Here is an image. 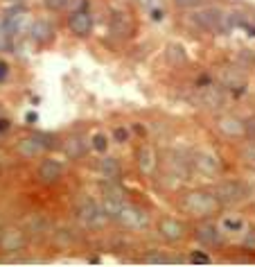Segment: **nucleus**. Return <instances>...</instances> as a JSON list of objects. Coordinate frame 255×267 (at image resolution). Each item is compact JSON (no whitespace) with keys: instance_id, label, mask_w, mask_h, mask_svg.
<instances>
[{"instance_id":"nucleus-1","label":"nucleus","mask_w":255,"mask_h":267,"mask_svg":"<svg viewBox=\"0 0 255 267\" xmlns=\"http://www.w3.org/2000/svg\"><path fill=\"white\" fill-rule=\"evenodd\" d=\"M104 208H106V213H109V218L117 220V222L122 226H127V229H143V226H147V215L140 211V208H135L127 202L115 200L113 195H109Z\"/></svg>"},{"instance_id":"nucleus-2","label":"nucleus","mask_w":255,"mask_h":267,"mask_svg":"<svg viewBox=\"0 0 255 267\" xmlns=\"http://www.w3.org/2000/svg\"><path fill=\"white\" fill-rule=\"evenodd\" d=\"M222 200L217 197V192H208V190H194L188 192L183 197V208L190 215H197V218H210V215L222 211Z\"/></svg>"},{"instance_id":"nucleus-3","label":"nucleus","mask_w":255,"mask_h":267,"mask_svg":"<svg viewBox=\"0 0 255 267\" xmlns=\"http://www.w3.org/2000/svg\"><path fill=\"white\" fill-rule=\"evenodd\" d=\"M194 23L203 32H230L240 23L237 14H228L217 7H208L194 14Z\"/></svg>"},{"instance_id":"nucleus-4","label":"nucleus","mask_w":255,"mask_h":267,"mask_svg":"<svg viewBox=\"0 0 255 267\" xmlns=\"http://www.w3.org/2000/svg\"><path fill=\"white\" fill-rule=\"evenodd\" d=\"M77 215L86 226H100V224H104L106 218H109L106 208L95 204L93 200H82V204H79V208H77Z\"/></svg>"},{"instance_id":"nucleus-5","label":"nucleus","mask_w":255,"mask_h":267,"mask_svg":"<svg viewBox=\"0 0 255 267\" xmlns=\"http://www.w3.org/2000/svg\"><path fill=\"white\" fill-rule=\"evenodd\" d=\"M214 192H217V197L222 200V204H230V206L244 202L246 195H248L246 186L240 184V181H224V184L217 186V190Z\"/></svg>"},{"instance_id":"nucleus-6","label":"nucleus","mask_w":255,"mask_h":267,"mask_svg":"<svg viewBox=\"0 0 255 267\" xmlns=\"http://www.w3.org/2000/svg\"><path fill=\"white\" fill-rule=\"evenodd\" d=\"M27 242V236L25 231L21 229H14V226H7V229L0 231V249L5 252H21Z\"/></svg>"},{"instance_id":"nucleus-7","label":"nucleus","mask_w":255,"mask_h":267,"mask_svg":"<svg viewBox=\"0 0 255 267\" xmlns=\"http://www.w3.org/2000/svg\"><path fill=\"white\" fill-rule=\"evenodd\" d=\"M68 27L75 37H88L93 32V16L88 14V9L72 11L70 19H68Z\"/></svg>"},{"instance_id":"nucleus-8","label":"nucleus","mask_w":255,"mask_h":267,"mask_svg":"<svg viewBox=\"0 0 255 267\" xmlns=\"http://www.w3.org/2000/svg\"><path fill=\"white\" fill-rule=\"evenodd\" d=\"M36 177L41 184L52 186L64 177V168H61V163L54 161V158H43L41 166H38V170H36Z\"/></svg>"},{"instance_id":"nucleus-9","label":"nucleus","mask_w":255,"mask_h":267,"mask_svg":"<svg viewBox=\"0 0 255 267\" xmlns=\"http://www.w3.org/2000/svg\"><path fill=\"white\" fill-rule=\"evenodd\" d=\"M217 129L228 138H244L246 136V120L237 116H222L217 122Z\"/></svg>"},{"instance_id":"nucleus-10","label":"nucleus","mask_w":255,"mask_h":267,"mask_svg":"<svg viewBox=\"0 0 255 267\" xmlns=\"http://www.w3.org/2000/svg\"><path fill=\"white\" fill-rule=\"evenodd\" d=\"M158 231H161V236L165 238L167 242H179L185 238V224L174 220V218H163L161 222H158Z\"/></svg>"},{"instance_id":"nucleus-11","label":"nucleus","mask_w":255,"mask_h":267,"mask_svg":"<svg viewBox=\"0 0 255 267\" xmlns=\"http://www.w3.org/2000/svg\"><path fill=\"white\" fill-rule=\"evenodd\" d=\"M30 37H32L38 45L52 43V39H54V25H52L50 21H45V19L34 21L32 27H30Z\"/></svg>"},{"instance_id":"nucleus-12","label":"nucleus","mask_w":255,"mask_h":267,"mask_svg":"<svg viewBox=\"0 0 255 267\" xmlns=\"http://www.w3.org/2000/svg\"><path fill=\"white\" fill-rule=\"evenodd\" d=\"M194 168L199 170L201 174H206V177H214V174H219V170H222V166H219V158L214 154H197L194 161Z\"/></svg>"},{"instance_id":"nucleus-13","label":"nucleus","mask_w":255,"mask_h":267,"mask_svg":"<svg viewBox=\"0 0 255 267\" xmlns=\"http://www.w3.org/2000/svg\"><path fill=\"white\" fill-rule=\"evenodd\" d=\"M197 240L206 247H217V245H222V231L214 224H203L197 229Z\"/></svg>"},{"instance_id":"nucleus-14","label":"nucleus","mask_w":255,"mask_h":267,"mask_svg":"<svg viewBox=\"0 0 255 267\" xmlns=\"http://www.w3.org/2000/svg\"><path fill=\"white\" fill-rule=\"evenodd\" d=\"M64 152L70 158H82L88 152V140L84 138V136H79V134L70 136L68 140H64Z\"/></svg>"},{"instance_id":"nucleus-15","label":"nucleus","mask_w":255,"mask_h":267,"mask_svg":"<svg viewBox=\"0 0 255 267\" xmlns=\"http://www.w3.org/2000/svg\"><path fill=\"white\" fill-rule=\"evenodd\" d=\"M111 32H113V34H120L122 39L131 37V32H133V21L129 19L124 11H115V14H113V19H111Z\"/></svg>"},{"instance_id":"nucleus-16","label":"nucleus","mask_w":255,"mask_h":267,"mask_svg":"<svg viewBox=\"0 0 255 267\" xmlns=\"http://www.w3.org/2000/svg\"><path fill=\"white\" fill-rule=\"evenodd\" d=\"M135 158H138V166H140V170H143L145 174H151L156 170V154H154V150H151L149 145L138 147Z\"/></svg>"},{"instance_id":"nucleus-17","label":"nucleus","mask_w":255,"mask_h":267,"mask_svg":"<svg viewBox=\"0 0 255 267\" xmlns=\"http://www.w3.org/2000/svg\"><path fill=\"white\" fill-rule=\"evenodd\" d=\"M18 154L23 156V158H34L36 154H41L43 152V145L36 140V136H30V138H23V140H18Z\"/></svg>"},{"instance_id":"nucleus-18","label":"nucleus","mask_w":255,"mask_h":267,"mask_svg":"<svg viewBox=\"0 0 255 267\" xmlns=\"http://www.w3.org/2000/svg\"><path fill=\"white\" fill-rule=\"evenodd\" d=\"M100 172L104 174V177H109V179L120 177V163H117L113 156H104L100 161Z\"/></svg>"},{"instance_id":"nucleus-19","label":"nucleus","mask_w":255,"mask_h":267,"mask_svg":"<svg viewBox=\"0 0 255 267\" xmlns=\"http://www.w3.org/2000/svg\"><path fill=\"white\" fill-rule=\"evenodd\" d=\"M34 136H36V140L43 145V150H54V147H59V140H56L54 134L38 132V134H34Z\"/></svg>"},{"instance_id":"nucleus-20","label":"nucleus","mask_w":255,"mask_h":267,"mask_svg":"<svg viewBox=\"0 0 255 267\" xmlns=\"http://www.w3.org/2000/svg\"><path fill=\"white\" fill-rule=\"evenodd\" d=\"M206 104H210V106H222L224 104V93L219 88H210L208 86V93H206Z\"/></svg>"},{"instance_id":"nucleus-21","label":"nucleus","mask_w":255,"mask_h":267,"mask_svg":"<svg viewBox=\"0 0 255 267\" xmlns=\"http://www.w3.org/2000/svg\"><path fill=\"white\" fill-rule=\"evenodd\" d=\"M9 48H11V34L7 27H5V23H0V52H3V50H9Z\"/></svg>"},{"instance_id":"nucleus-22","label":"nucleus","mask_w":255,"mask_h":267,"mask_svg":"<svg viewBox=\"0 0 255 267\" xmlns=\"http://www.w3.org/2000/svg\"><path fill=\"white\" fill-rule=\"evenodd\" d=\"M169 52H167V57H169V59H176L179 61V64H183V61H185V52H183V48H181V45H169Z\"/></svg>"},{"instance_id":"nucleus-23","label":"nucleus","mask_w":255,"mask_h":267,"mask_svg":"<svg viewBox=\"0 0 255 267\" xmlns=\"http://www.w3.org/2000/svg\"><path fill=\"white\" fill-rule=\"evenodd\" d=\"M242 156H244V161L248 163V166H255V140L244 147V154Z\"/></svg>"},{"instance_id":"nucleus-24","label":"nucleus","mask_w":255,"mask_h":267,"mask_svg":"<svg viewBox=\"0 0 255 267\" xmlns=\"http://www.w3.org/2000/svg\"><path fill=\"white\" fill-rule=\"evenodd\" d=\"M43 3H45V7H48V9L61 11L64 7H68V3H70V0H43Z\"/></svg>"},{"instance_id":"nucleus-25","label":"nucleus","mask_w":255,"mask_h":267,"mask_svg":"<svg viewBox=\"0 0 255 267\" xmlns=\"http://www.w3.org/2000/svg\"><path fill=\"white\" fill-rule=\"evenodd\" d=\"M106 145H109V143H106V136H102V134H95V136H93V147H95L97 152H104Z\"/></svg>"},{"instance_id":"nucleus-26","label":"nucleus","mask_w":255,"mask_h":267,"mask_svg":"<svg viewBox=\"0 0 255 267\" xmlns=\"http://www.w3.org/2000/svg\"><path fill=\"white\" fill-rule=\"evenodd\" d=\"M224 226L228 231H242V226H244V224H242L240 220H235V218H226L224 220Z\"/></svg>"},{"instance_id":"nucleus-27","label":"nucleus","mask_w":255,"mask_h":267,"mask_svg":"<svg viewBox=\"0 0 255 267\" xmlns=\"http://www.w3.org/2000/svg\"><path fill=\"white\" fill-rule=\"evenodd\" d=\"M192 263H210V256H206V254H201V252H194L190 256Z\"/></svg>"},{"instance_id":"nucleus-28","label":"nucleus","mask_w":255,"mask_h":267,"mask_svg":"<svg viewBox=\"0 0 255 267\" xmlns=\"http://www.w3.org/2000/svg\"><path fill=\"white\" fill-rule=\"evenodd\" d=\"M203 0H176V5H181V7L190 9V7H197V5H201Z\"/></svg>"},{"instance_id":"nucleus-29","label":"nucleus","mask_w":255,"mask_h":267,"mask_svg":"<svg viewBox=\"0 0 255 267\" xmlns=\"http://www.w3.org/2000/svg\"><path fill=\"white\" fill-rule=\"evenodd\" d=\"M113 138L117 140V143H124V140H127V129H115V132H113Z\"/></svg>"},{"instance_id":"nucleus-30","label":"nucleus","mask_w":255,"mask_h":267,"mask_svg":"<svg viewBox=\"0 0 255 267\" xmlns=\"http://www.w3.org/2000/svg\"><path fill=\"white\" fill-rule=\"evenodd\" d=\"M246 136L255 138V118H248L246 120Z\"/></svg>"},{"instance_id":"nucleus-31","label":"nucleus","mask_w":255,"mask_h":267,"mask_svg":"<svg viewBox=\"0 0 255 267\" xmlns=\"http://www.w3.org/2000/svg\"><path fill=\"white\" fill-rule=\"evenodd\" d=\"M147 263H167V258L158 256V254H151V256H147Z\"/></svg>"},{"instance_id":"nucleus-32","label":"nucleus","mask_w":255,"mask_h":267,"mask_svg":"<svg viewBox=\"0 0 255 267\" xmlns=\"http://www.w3.org/2000/svg\"><path fill=\"white\" fill-rule=\"evenodd\" d=\"M9 75V66L5 61H0V82H5V77Z\"/></svg>"},{"instance_id":"nucleus-33","label":"nucleus","mask_w":255,"mask_h":267,"mask_svg":"<svg viewBox=\"0 0 255 267\" xmlns=\"http://www.w3.org/2000/svg\"><path fill=\"white\" fill-rule=\"evenodd\" d=\"M25 122H27V124H36V122H38V116H36L34 111H30V113L25 116Z\"/></svg>"},{"instance_id":"nucleus-34","label":"nucleus","mask_w":255,"mask_h":267,"mask_svg":"<svg viewBox=\"0 0 255 267\" xmlns=\"http://www.w3.org/2000/svg\"><path fill=\"white\" fill-rule=\"evenodd\" d=\"M9 127H11V122L7 120V118H0V134H3V132H7Z\"/></svg>"},{"instance_id":"nucleus-35","label":"nucleus","mask_w":255,"mask_h":267,"mask_svg":"<svg viewBox=\"0 0 255 267\" xmlns=\"http://www.w3.org/2000/svg\"><path fill=\"white\" fill-rule=\"evenodd\" d=\"M151 19H154V21H161V19H163V9L151 7Z\"/></svg>"}]
</instances>
